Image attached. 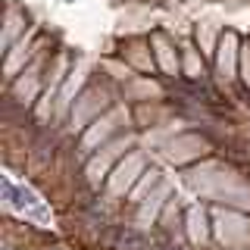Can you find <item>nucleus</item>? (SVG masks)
Listing matches in <instances>:
<instances>
[{
	"instance_id": "nucleus-2",
	"label": "nucleus",
	"mask_w": 250,
	"mask_h": 250,
	"mask_svg": "<svg viewBox=\"0 0 250 250\" xmlns=\"http://www.w3.org/2000/svg\"><path fill=\"white\" fill-rule=\"evenodd\" d=\"M238 60H241V47H238V35L234 31H222L216 38V72L225 84L234 82L238 72Z\"/></svg>"
},
{
	"instance_id": "nucleus-1",
	"label": "nucleus",
	"mask_w": 250,
	"mask_h": 250,
	"mask_svg": "<svg viewBox=\"0 0 250 250\" xmlns=\"http://www.w3.org/2000/svg\"><path fill=\"white\" fill-rule=\"evenodd\" d=\"M3 203L10 209H16V213H22L28 219V222L35 225H50V213H47V203L38 197L35 191H31L28 185H16V178L6 172L3 175Z\"/></svg>"
}]
</instances>
